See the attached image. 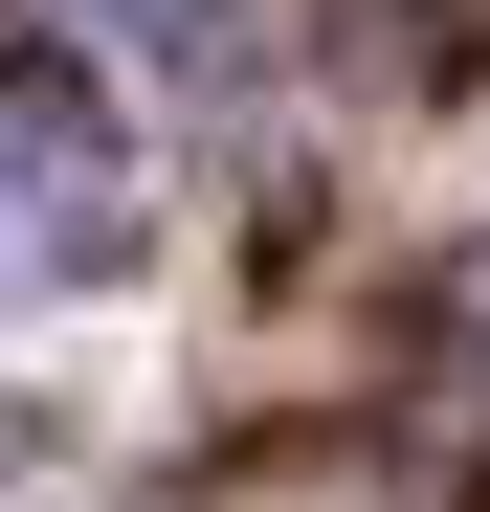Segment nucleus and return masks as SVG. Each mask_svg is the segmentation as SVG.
Returning <instances> with one entry per match:
<instances>
[{
	"label": "nucleus",
	"mask_w": 490,
	"mask_h": 512,
	"mask_svg": "<svg viewBox=\"0 0 490 512\" xmlns=\"http://www.w3.org/2000/svg\"><path fill=\"white\" fill-rule=\"evenodd\" d=\"M0 156H23V179H90V67H67L23 0H0Z\"/></svg>",
	"instance_id": "f257e3e1"
},
{
	"label": "nucleus",
	"mask_w": 490,
	"mask_h": 512,
	"mask_svg": "<svg viewBox=\"0 0 490 512\" xmlns=\"http://www.w3.org/2000/svg\"><path fill=\"white\" fill-rule=\"evenodd\" d=\"M112 23L179 67V90H245V67H268V0H112Z\"/></svg>",
	"instance_id": "f03ea898"
}]
</instances>
